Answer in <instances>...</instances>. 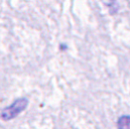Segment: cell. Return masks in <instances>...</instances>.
<instances>
[{"instance_id": "obj_1", "label": "cell", "mask_w": 130, "mask_h": 129, "mask_svg": "<svg viewBox=\"0 0 130 129\" xmlns=\"http://www.w3.org/2000/svg\"><path fill=\"white\" fill-rule=\"evenodd\" d=\"M27 106V100L24 98L18 99L16 100L12 105H10L9 107H6L2 112L0 117L3 120H10L14 117H16L21 111H23Z\"/></svg>"}, {"instance_id": "obj_2", "label": "cell", "mask_w": 130, "mask_h": 129, "mask_svg": "<svg viewBox=\"0 0 130 129\" xmlns=\"http://www.w3.org/2000/svg\"><path fill=\"white\" fill-rule=\"evenodd\" d=\"M118 129H130V116H123L117 122Z\"/></svg>"}]
</instances>
